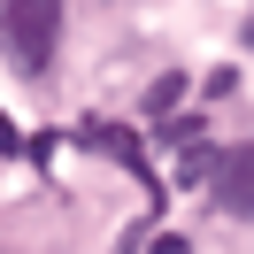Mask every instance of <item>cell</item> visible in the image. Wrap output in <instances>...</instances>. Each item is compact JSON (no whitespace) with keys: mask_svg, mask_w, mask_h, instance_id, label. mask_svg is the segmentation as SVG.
<instances>
[{"mask_svg":"<svg viewBox=\"0 0 254 254\" xmlns=\"http://www.w3.org/2000/svg\"><path fill=\"white\" fill-rule=\"evenodd\" d=\"M62 47V0H0V54L23 77H47Z\"/></svg>","mask_w":254,"mask_h":254,"instance_id":"1","label":"cell"},{"mask_svg":"<svg viewBox=\"0 0 254 254\" xmlns=\"http://www.w3.org/2000/svg\"><path fill=\"white\" fill-rule=\"evenodd\" d=\"M216 208L239 223H254V146H231L216 162Z\"/></svg>","mask_w":254,"mask_h":254,"instance_id":"2","label":"cell"},{"mask_svg":"<svg viewBox=\"0 0 254 254\" xmlns=\"http://www.w3.org/2000/svg\"><path fill=\"white\" fill-rule=\"evenodd\" d=\"M85 139H93L100 154H116V162H131V170H139L146 185H154V170H146V154H139V139H131V131H108V124H93V131H85Z\"/></svg>","mask_w":254,"mask_h":254,"instance_id":"3","label":"cell"}]
</instances>
